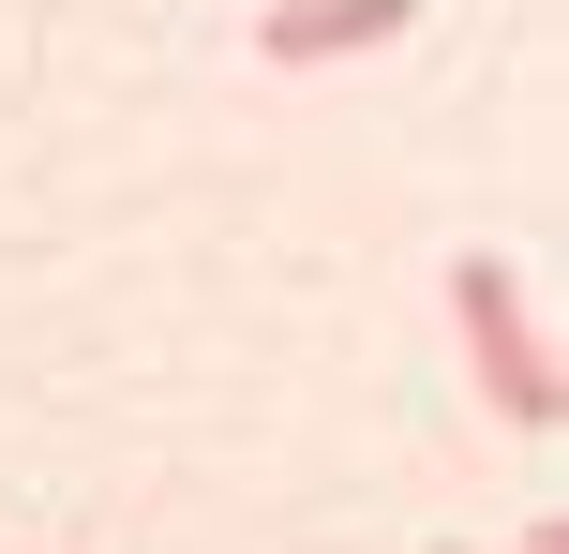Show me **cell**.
<instances>
[{"instance_id": "1", "label": "cell", "mask_w": 569, "mask_h": 554, "mask_svg": "<svg viewBox=\"0 0 569 554\" xmlns=\"http://www.w3.org/2000/svg\"><path fill=\"white\" fill-rule=\"evenodd\" d=\"M450 330H465V360H480V390H495L510 435H555V420H569L555 345H540V300H525L510 255H465V270H450Z\"/></svg>"}, {"instance_id": "2", "label": "cell", "mask_w": 569, "mask_h": 554, "mask_svg": "<svg viewBox=\"0 0 569 554\" xmlns=\"http://www.w3.org/2000/svg\"><path fill=\"white\" fill-rule=\"evenodd\" d=\"M420 30V0H270L256 16V60L270 75H330V60H375Z\"/></svg>"}, {"instance_id": "3", "label": "cell", "mask_w": 569, "mask_h": 554, "mask_svg": "<svg viewBox=\"0 0 569 554\" xmlns=\"http://www.w3.org/2000/svg\"><path fill=\"white\" fill-rule=\"evenodd\" d=\"M435 554H465V540H435Z\"/></svg>"}]
</instances>
